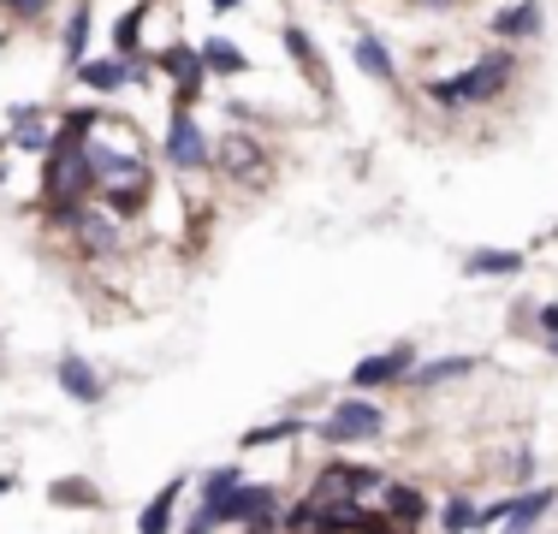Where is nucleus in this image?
Instances as JSON below:
<instances>
[{
  "label": "nucleus",
  "mask_w": 558,
  "mask_h": 534,
  "mask_svg": "<svg viewBox=\"0 0 558 534\" xmlns=\"http://www.w3.org/2000/svg\"><path fill=\"white\" fill-rule=\"evenodd\" d=\"M84 196H89V167H84V143H54L48 155V172H43V203L54 220H77L84 214Z\"/></svg>",
  "instance_id": "f257e3e1"
},
{
  "label": "nucleus",
  "mask_w": 558,
  "mask_h": 534,
  "mask_svg": "<svg viewBox=\"0 0 558 534\" xmlns=\"http://www.w3.org/2000/svg\"><path fill=\"white\" fill-rule=\"evenodd\" d=\"M505 84H511V60H505V53H487V60H475L470 72L446 77V84H428V96L446 101V107H463V101H494Z\"/></svg>",
  "instance_id": "f03ea898"
},
{
  "label": "nucleus",
  "mask_w": 558,
  "mask_h": 534,
  "mask_svg": "<svg viewBox=\"0 0 558 534\" xmlns=\"http://www.w3.org/2000/svg\"><path fill=\"white\" fill-rule=\"evenodd\" d=\"M380 427H387V410L380 404H368V398H344V404L327 410L322 439L327 446H356V439H375Z\"/></svg>",
  "instance_id": "7ed1b4c3"
},
{
  "label": "nucleus",
  "mask_w": 558,
  "mask_h": 534,
  "mask_svg": "<svg viewBox=\"0 0 558 534\" xmlns=\"http://www.w3.org/2000/svg\"><path fill=\"white\" fill-rule=\"evenodd\" d=\"M167 160H172V172H203L208 167V137H203V125H196L184 107H179V119L167 125Z\"/></svg>",
  "instance_id": "20e7f679"
},
{
  "label": "nucleus",
  "mask_w": 558,
  "mask_h": 534,
  "mask_svg": "<svg viewBox=\"0 0 558 534\" xmlns=\"http://www.w3.org/2000/svg\"><path fill=\"white\" fill-rule=\"evenodd\" d=\"M410 368H416V351H410V344H392V351H375V356H363V363L351 368V386H356V392H368V386L404 380Z\"/></svg>",
  "instance_id": "39448f33"
},
{
  "label": "nucleus",
  "mask_w": 558,
  "mask_h": 534,
  "mask_svg": "<svg viewBox=\"0 0 558 534\" xmlns=\"http://www.w3.org/2000/svg\"><path fill=\"white\" fill-rule=\"evenodd\" d=\"M161 72L172 77V89H179V101L191 107L196 96H203V77H208V65H203V48H167L161 53Z\"/></svg>",
  "instance_id": "423d86ee"
},
{
  "label": "nucleus",
  "mask_w": 558,
  "mask_h": 534,
  "mask_svg": "<svg viewBox=\"0 0 558 534\" xmlns=\"http://www.w3.org/2000/svg\"><path fill=\"white\" fill-rule=\"evenodd\" d=\"M375 517H380V523H392V529H410V523L428 517V499H422L416 487H404V481H387V487H380Z\"/></svg>",
  "instance_id": "0eeeda50"
},
{
  "label": "nucleus",
  "mask_w": 558,
  "mask_h": 534,
  "mask_svg": "<svg viewBox=\"0 0 558 534\" xmlns=\"http://www.w3.org/2000/svg\"><path fill=\"white\" fill-rule=\"evenodd\" d=\"M54 374H60V392L72 398V404H101V374L89 368L77 351H65L54 363Z\"/></svg>",
  "instance_id": "6e6552de"
},
{
  "label": "nucleus",
  "mask_w": 558,
  "mask_h": 534,
  "mask_svg": "<svg viewBox=\"0 0 558 534\" xmlns=\"http://www.w3.org/2000/svg\"><path fill=\"white\" fill-rule=\"evenodd\" d=\"M553 499H558L553 487H523V493H511V511H505V534H529V529L541 523V517L553 511Z\"/></svg>",
  "instance_id": "1a4fd4ad"
},
{
  "label": "nucleus",
  "mask_w": 558,
  "mask_h": 534,
  "mask_svg": "<svg viewBox=\"0 0 558 534\" xmlns=\"http://www.w3.org/2000/svg\"><path fill=\"white\" fill-rule=\"evenodd\" d=\"M179 499H184V475L161 481V493H155V499L143 505V517H137V534H172V511H179Z\"/></svg>",
  "instance_id": "9d476101"
},
{
  "label": "nucleus",
  "mask_w": 558,
  "mask_h": 534,
  "mask_svg": "<svg viewBox=\"0 0 558 534\" xmlns=\"http://www.w3.org/2000/svg\"><path fill=\"white\" fill-rule=\"evenodd\" d=\"M131 77H137V72H131L125 60H84V65H77V84H84L89 96H113V89L131 84Z\"/></svg>",
  "instance_id": "9b49d317"
},
{
  "label": "nucleus",
  "mask_w": 558,
  "mask_h": 534,
  "mask_svg": "<svg viewBox=\"0 0 558 534\" xmlns=\"http://www.w3.org/2000/svg\"><path fill=\"white\" fill-rule=\"evenodd\" d=\"M463 374H475V356H434V363H416L404 374L410 386H422V392H428V386H446V380H463Z\"/></svg>",
  "instance_id": "f8f14e48"
},
{
  "label": "nucleus",
  "mask_w": 558,
  "mask_h": 534,
  "mask_svg": "<svg viewBox=\"0 0 558 534\" xmlns=\"http://www.w3.org/2000/svg\"><path fill=\"white\" fill-rule=\"evenodd\" d=\"M220 167L226 172H244V179H262V172H268V155H262L250 137H226L220 143Z\"/></svg>",
  "instance_id": "ddd939ff"
},
{
  "label": "nucleus",
  "mask_w": 558,
  "mask_h": 534,
  "mask_svg": "<svg viewBox=\"0 0 558 534\" xmlns=\"http://www.w3.org/2000/svg\"><path fill=\"white\" fill-rule=\"evenodd\" d=\"M303 434V416H279V422H262L244 434V451H262V446H286V439Z\"/></svg>",
  "instance_id": "4468645a"
},
{
  "label": "nucleus",
  "mask_w": 558,
  "mask_h": 534,
  "mask_svg": "<svg viewBox=\"0 0 558 534\" xmlns=\"http://www.w3.org/2000/svg\"><path fill=\"white\" fill-rule=\"evenodd\" d=\"M470 267L475 279H499V274H517V267H523V256H517V250H470Z\"/></svg>",
  "instance_id": "2eb2a0df"
},
{
  "label": "nucleus",
  "mask_w": 558,
  "mask_h": 534,
  "mask_svg": "<svg viewBox=\"0 0 558 534\" xmlns=\"http://www.w3.org/2000/svg\"><path fill=\"white\" fill-rule=\"evenodd\" d=\"M351 53H356V65H363V72H368V77H380V84H392V77H398V65H392V53H387V48H380V43H375V36H356V48H351Z\"/></svg>",
  "instance_id": "dca6fc26"
},
{
  "label": "nucleus",
  "mask_w": 558,
  "mask_h": 534,
  "mask_svg": "<svg viewBox=\"0 0 558 534\" xmlns=\"http://www.w3.org/2000/svg\"><path fill=\"white\" fill-rule=\"evenodd\" d=\"M535 24H541V7L535 0H517V7H505L494 19V36H535Z\"/></svg>",
  "instance_id": "f3484780"
},
{
  "label": "nucleus",
  "mask_w": 558,
  "mask_h": 534,
  "mask_svg": "<svg viewBox=\"0 0 558 534\" xmlns=\"http://www.w3.org/2000/svg\"><path fill=\"white\" fill-rule=\"evenodd\" d=\"M279 43L291 48V60L303 65V77H310V84H327V77H322V60H315V43L298 31V24H286V31H279Z\"/></svg>",
  "instance_id": "a211bd4d"
},
{
  "label": "nucleus",
  "mask_w": 558,
  "mask_h": 534,
  "mask_svg": "<svg viewBox=\"0 0 558 534\" xmlns=\"http://www.w3.org/2000/svg\"><path fill=\"white\" fill-rule=\"evenodd\" d=\"M203 65H208V72H220V77H244L250 72V60L232 43H220V36H215V43H203Z\"/></svg>",
  "instance_id": "6ab92c4d"
},
{
  "label": "nucleus",
  "mask_w": 558,
  "mask_h": 534,
  "mask_svg": "<svg viewBox=\"0 0 558 534\" xmlns=\"http://www.w3.org/2000/svg\"><path fill=\"white\" fill-rule=\"evenodd\" d=\"M238 487H244V470H238V463H220V470L203 475V499L196 505H220L226 493H238Z\"/></svg>",
  "instance_id": "aec40b11"
},
{
  "label": "nucleus",
  "mask_w": 558,
  "mask_h": 534,
  "mask_svg": "<svg viewBox=\"0 0 558 534\" xmlns=\"http://www.w3.org/2000/svg\"><path fill=\"white\" fill-rule=\"evenodd\" d=\"M12 119H24V125L12 131V137H19V149H31V155H54V143H60V137H54L48 125H31V107H19Z\"/></svg>",
  "instance_id": "412c9836"
},
{
  "label": "nucleus",
  "mask_w": 558,
  "mask_h": 534,
  "mask_svg": "<svg viewBox=\"0 0 558 534\" xmlns=\"http://www.w3.org/2000/svg\"><path fill=\"white\" fill-rule=\"evenodd\" d=\"M440 529H446V534H470V529H482V511H475V505L458 493V499L440 505Z\"/></svg>",
  "instance_id": "4be33fe9"
},
{
  "label": "nucleus",
  "mask_w": 558,
  "mask_h": 534,
  "mask_svg": "<svg viewBox=\"0 0 558 534\" xmlns=\"http://www.w3.org/2000/svg\"><path fill=\"white\" fill-rule=\"evenodd\" d=\"M48 499H54V505H72V511H84V505L101 499V493L89 487L84 475H65V481H54V487H48Z\"/></svg>",
  "instance_id": "5701e85b"
},
{
  "label": "nucleus",
  "mask_w": 558,
  "mask_h": 534,
  "mask_svg": "<svg viewBox=\"0 0 558 534\" xmlns=\"http://www.w3.org/2000/svg\"><path fill=\"white\" fill-rule=\"evenodd\" d=\"M84 48H89V0L72 12V19H65V60L84 65Z\"/></svg>",
  "instance_id": "b1692460"
},
{
  "label": "nucleus",
  "mask_w": 558,
  "mask_h": 534,
  "mask_svg": "<svg viewBox=\"0 0 558 534\" xmlns=\"http://www.w3.org/2000/svg\"><path fill=\"white\" fill-rule=\"evenodd\" d=\"M137 36H143V12H125V19L113 24V48L131 53V48H137Z\"/></svg>",
  "instance_id": "393cba45"
},
{
  "label": "nucleus",
  "mask_w": 558,
  "mask_h": 534,
  "mask_svg": "<svg viewBox=\"0 0 558 534\" xmlns=\"http://www.w3.org/2000/svg\"><path fill=\"white\" fill-rule=\"evenodd\" d=\"M7 7L19 12V19H43V12H48V0H7Z\"/></svg>",
  "instance_id": "a878e982"
},
{
  "label": "nucleus",
  "mask_w": 558,
  "mask_h": 534,
  "mask_svg": "<svg viewBox=\"0 0 558 534\" xmlns=\"http://www.w3.org/2000/svg\"><path fill=\"white\" fill-rule=\"evenodd\" d=\"M541 332H547V339H558V303H547V310H541Z\"/></svg>",
  "instance_id": "bb28decb"
},
{
  "label": "nucleus",
  "mask_w": 558,
  "mask_h": 534,
  "mask_svg": "<svg viewBox=\"0 0 558 534\" xmlns=\"http://www.w3.org/2000/svg\"><path fill=\"white\" fill-rule=\"evenodd\" d=\"M232 7H244V0H215V12H232Z\"/></svg>",
  "instance_id": "cd10ccee"
},
{
  "label": "nucleus",
  "mask_w": 558,
  "mask_h": 534,
  "mask_svg": "<svg viewBox=\"0 0 558 534\" xmlns=\"http://www.w3.org/2000/svg\"><path fill=\"white\" fill-rule=\"evenodd\" d=\"M0 493H12V475H0Z\"/></svg>",
  "instance_id": "c85d7f7f"
},
{
  "label": "nucleus",
  "mask_w": 558,
  "mask_h": 534,
  "mask_svg": "<svg viewBox=\"0 0 558 534\" xmlns=\"http://www.w3.org/2000/svg\"><path fill=\"white\" fill-rule=\"evenodd\" d=\"M547 351H553V356H558V339H547Z\"/></svg>",
  "instance_id": "c756f323"
},
{
  "label": "nucleus",
  "mask_w": 558,
  "mask_h": 534,
  "mask_svg": "<svg viewBox=\"0 0 558 534\" xmlns=\"http://www.w3.org/2000/svg\"><path fill=\"white\" fill-rule=\"evenodd\" d=\"M274 534H279V529H274Z\"/></svg>",
  "instance_id": "7c9ffc66"
}]
</instances>
